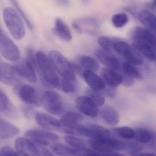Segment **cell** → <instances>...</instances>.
<instances>
[{
  "mask_svg": "<svg viewBox=\"0 0 156 156\" xmlns=\"http://www.w3.org/2000/svg\"><path fill=\"white\" fill-rule=\"evenodd\" d=\"M81 1H82V2L83 3L84 5H88L91 0H81Z\"/></svg>",
  "mask_w": 156,
  "mask_h": 156,
  "instance_id": "cell-43",
  "label": "cell"
},
{
  "mask_svg": "<svg viewBox=\"0 0 156 156\" xmlns=\"http://www.w3.org/2000/svg\"><path fill=\"white\" fill-rule=\"evenodd\" d=\"M0 55L12 62L21 58V51L10 37L2 28H0Z\"/></svg>",
  "mask_w": 156,
  "mask_h": 156,
  "instance_id": "cell-7",
  "label": "cell"
},
{
  "mask_svg": "<svg viewBox=\"0 0 156 156\" xmlns=\"http://www.w3.org/2000/svg\"><path fill=\"white\" fill-rule=\"evenodd\" d=\"M137 18L146 28L156 35V15L148 10H142L137 15Z\"/></svg>",
  "mask_w": 156,
  "mask_h": 156,
  "instance_id": "cell-22",
  "label": "cell"
},
{
  "mask_svg": "<svg viewBox=\"0 0 156 156\" xmlns=\"http://www.w3.org/2000/svg\"><path fill=\"white\" fill-rule=\"evenodd\" d=\"M10 1L11 2H12V4L13 5L14 9L18 12V13L19 14L20 16L21 17V18L24 20V21L25 22V24H27V27H28L30 30H32V29L34 28L33 24H32V22L30 21V20L29 19L27 15L25 14V12L22 10V9H21V7L20 6L19 3L18 2V1H17V0H10Z\"/></svg>",
  "mask_w": 156,
  "mask_h": 156,
  "instance_id": "cell-35",
  "label": "cell"
},
{
  "mask_svg": "<svg viewBox=\"0 0 156 156\" xmlns=\"http://www.w3.org/2000/svg\"><path fill=\"white\" fill-rule=\"evenodd\" d=\"M101 76L104 82L111 88H116L123 83V76L112 69L104 67L101 70Z\"/></svg>",
  "mask_w": 156,
  "mask_h": 156,
  "instance_id": "cell-19",
  "label": "cell"
},
{
  "mask_svg": "<svg viewBox=\"0 0 156 156\" xmlns=\"http://www.w3.org/2000/svg\"><path fill=\"white\" fill-rule=\"evenodd\" d=\"M94 54L97 59L107 68L112 69L117 71L121 67L118 58L112 53H111V51H106L101 48H98L96 49Z\"/></svg>",
  "mask_w": 156,
  "mask_h": 156,
  "instance_id": "cell-16",
  "label": "cell"
},
{
  "mask_svg": "<svg viewBox=\"0 0 156 156\" xmlns=\"http://www.w3.org/2000/svg\"><path fill=\"white\" fill-rule=\"evenodd\" d=\"M86 96L89 97L98 107L102 106L105 104V97L101 92L95 91L89 88L87 90Z\"/></svg>",
  "mask_w": 156,
  "mask_h": 156,
  "instance_id": "cell-32",
  "label": "cell"
},
{
  "mask_svg": "<svg viewBox=\"0 0 156 156\" xmlns=\"http://www.w3.org/2000/svg\"><path fill=\"white\" fill-rule=\"evenodd\" d=\"M111 21L114 27L116 28H123L129 22V17L126 13L120 12L114 15L111 18Z\"/></svg>",
  "mask_w": 156,
  "mask_h": 156,
  "instance_id": "cell-33",
  "label": "cell"
},
{
  "mask_svg": "<svg viewBox=\"0 0 156 156\" xmlns=\"http://www.w3.org/2000/svg\"><path fill=\"white\" fill-rule=\"evenodd\" d=\"M53 31H54L55 34L59 38H61L62 41L69 42L73 39V36H72L69 27L60 18H57L55 21Z\"/></svg>",
  "mask_w": 156,
  "mask_h": 156,
  "instance_id": "cell-23",
  "label": "cell"
},
{
  "mask_svg": "<svg viewBox=\"0 0 156 156\" xmlns=\"http://www.w3.org/2000/svg\"><path fill=\"white\" fill-rule=\"evenodd\" d=\"M133 156H156V154L151 152H139Z\"/></svg>",
  "mask_w": 156,
  "mask_h": 156,
  "instance_id": "cell-41",
  "label": "cell"
},
{
  "mask_svg": "<svg viewBox=\"0 0 156 156\" xmlns=\"http://www.w3.org/2000/svg\"><path fill=\"white\" fill-rule=\"evenodd\" d=\"M0 154L2 156H21L18 151L9 146H5L0 149Z\"/></svg>",
  "mask_w": 156,
  "mask_h": 156,
  "instance_id": "cell-37",
  "label": "cell"
},
{
  "mask_svg": "<svg viewBox=\"0 0 156 156\" xmlns=\"http://www.w3.org/2000/svg\"><path fill=\"white\" fill-rule=\"evenodd\" d=\"M41 104L50 114L53 116L62 114L65 103L60 95L54 90H47L41 98Z\"/></svg>",
  "mask_w": 156,
  "mask_h": 156,
  "instance_id": "cell-5",
  "label": "cell"
},
{
  "mask_svg": "<svg viewBox=\"0 0 156 156\" xmlns=\"http://www.w3.org/2000/svg\"><path fill=\"white\" fill-rule=\"evenodd\" d=\"M82 116L79 113L73 111L67 112L63 113L60 118V122L62 128H71L75 125L80 124L82 120Z\"/></svg>",
  "mask_w": 156,
  "mask_h": 156,
  "instance_id": "cell-25",
  "label": "cell"
},
{
  "mask_svg": "<svg viewBox=\"0 0 156 156\" xmlns=\"http://www.w3.org/2000/svg\"><path fill=\"white\" fill-rule=\"evenodd\" d=\"M82 76L90 89L95 91L102 92L105 90L106 86L103 79L95 72L91 70H85L82 72Z\"/></svg>",
  "mask_w": 156,
  "mask_h": 156,
  "instance_id": "cell-18",
  "label": "cell"
},
{
  "mask_svg": "<svg viewBox=\"0 0 156 156\" xmlns=\"http://www.w3.org/2000/svg\"><path fill=\"white\" fill-rule=\"evenodd\" d=\"M122 84H123L126 87H131V86L133 85L134 84V79L133 78L129 77V76H123V83Z\"/></svg>",
  "mask_w": 156,
  "mask_h": 156,
  "instance_id": "cell-38",
  "label": "cell"
},
{
  "mask_svg": "<svg viewBox=\"0 0 156 156\" xmlns=\"http://www.w3.org/2000/svg\"><path fill=\"white\" fill-rule=\"evenodd\" d=\"M76 108L85 116L95 118L99 114L98 106L87 96H79L76 99Z\"/></svg>",
  "mask_w": 156,
  "mask_h": 156,
  "instance_id": "cell-11",
  "label": "cell"
},
{
  "mask_svg": "<svg viewBox=\"0 0 156 156\" xmlns=\"http://www.w3.org/2000/svg\"><path fill=\"white\" fill-rule=\"evenodd\" d=\"M20 133V129L6 119L0 118V140H7L15 137Z\"/></svg>",
  "mask_w": 156,
  "mask_h": 156,
  "instance_id": "cell-20",
  "label": "cell"
},
{
  "mask_svg": "<svg viewBox=\"0 0 156 156\" xmlns=\"http://www.w3.org/2000/svg\"><path fill=\"white\" fill-rule=\"evenodd\" d=\"M155 60H156V59H155Z\"/></svg>",
  "mask_w": 156,
  "mask_h": 156,
  "instance_id": "cell-46",
  "label": "cell"
},
{
  "mask_svg": "<svg viewBox=\"0 0 156 156\" xmlns=\"http://www.w3.org/2000/svg\"><path fill=\"white\" fill-rule=\"evenodd\" d=\"M0 156H2V155H1V154H0Z\"/></svg>",
  "mask_w": 156,
  "mask_h": 156,
  "instance_id": "cell-45",
  "label": "cell"
},
{
  "mask_svg": "<svg viewBox=\"0 0 156 156\" xmlns=\"http://www.w3.org/2000/svg\"><path fill=\"white\" fill-rule=\"evenodd\" d=\"M2 17L5 24L15 39L21 40L26 35L24 20L14 8L6 7L3 9Z\"/></svg>",
  "mask_w": 156,
  "mask_h": 156,
  "instance_id": "cell-2",
  "label": "cell"
},
{
  "mask_svg": "<svg viewBox=\"0 0 156 156\" xmlns=\"http://www.w3.org/2000/svg\"><path fill=\"white\" fill-rule=\"evenodd\" d=\"M88 145L91 149L102 154H111L126 150L127 142L111 137L90 139Z\"/></svg>",
  "mask_w": 156,
  "mask_h": 156,
  "instance_id": "cell-4",
  "label": "cell"
},
{
  "mask_svg": "<svg viewBox=\"0 0 156 156\" xmlns=\"http://www.w3.org/2000/svg\"><path fill=\"white\" fill-rule=\"evenodd\" d=\"M40 153H41V156H56L55 155V154L53 151H50V150L45 148H41Z\"/></svg>",
  "mask_w": 156,
  "mask_h": 156,
  "instance_id": "cell-39",
  "label": "cell"
},
{
  "mask_svg": "<svg viewBox=\"0 0 156 156\" xmlns=\"http://www.w3.org/2000/svg\"><path fill=\"white\" fill-rule=\"evenodd\" d=\"M76 88H77V82L76 81L67 80L60 78L58 89L62 90V92L66 93H73V92L76 91Z\"/></svg>",
  "mask_w": 156,
  "mask_h": 156,
  "instance_id": "cell-34",
  "label": "cell"
},
{
  "mask_svg": "<svg viewBox=\"0 0 156 156\" xmlns=\"http://www.w3.org/2000/svg\"><path fill=\"white\" fill-rule=\"evenodd\" d=\"M15 149L21 156H41L37 145L26 137H18L15 139Z\"/></svg>",
  "mask_w": 156,
  "mask_h": 156,
  "instance_id": "cell-12",
  "label": "cell"
},
{
  "mask_svg": "<svg viewBox=\"0 0 156 156\" xmlns=\"http://www.w3.org/2000/svg\"><path fill=\"white\" fill-rule=\"evenodd\" d=\"M35 57L37 64V71L41 73L44 84L47 87L58 89L60 78L47 55L39 50L35 54Z\"/></svg>",
  "mask_w": 156,
  "mask_h": 156,
  "instance_id": "cell-1",
  "label": "cell"
},
{
  "mask_svg": "<svg viewBox=\"0 0 156 156\" xmlns=\"http://www.w3.org/2000/svg\"><path fill=\"white\" fill-rule=\"evenodd\" d=\"M34 118L37 124L44 129L48 131H57L62 128L60 121L51 115L44 113H37L35 114Z\"/></svg>",
  "mask_w": 156,
  "mask_h": 156,
  "instance_id": "cell-14",
  "label": "cell"
},
{
  "mask_svg": "<svg viewBox=\"0 0 156 156\" xmlns=\"http://www.w3.org/2000/svg\"><path fill=\"white\" fill-rule=\"evenodd\" d=\"M122 68H123L125 76H129L133 79H142L143 78V75L141 74L140 70L137 69L135 65L130 64V63L126 62V61L123 62Z\"/></svg>",
  "mask_w": 156,
  "mask_h": 156,
  "instance_id": "cell-29",
  "label": "cell"
},
{
  "mask_svg": "<svg viewBox=\"0 0 156 156\" xmlns=\"http://www.w3.org/2000/svg\"><path fill=\"white\" fill-rule=\"evenodd\" d=\"M154 132L147 128H135V140L141 144H150L153 139Z\"/></svg>",
  "mask_w": 156,
  "mask_h": 156,
  "instance_id": "cell-27",
  "label": "cell"
},
{
  "mask_svg": "<svg viewBox=\"0 0 156 156\" xmlns=\"http://www.w3.org/2000/svg\"><path fill=\"white\" fill-rule=\"evenodd\" d=\"M52 151L55 154L59 156H75V150L69 145H66L62 143L53 144L50 146Z\"/></svg>",
  "mask_w": 156,
  "mask_h": 156,
  "instance_id": "cell-28",
  "label": "cell"
},
{
  "mask_svg": "<svg viewBox=\"0 0 156 156\" xmlns=\"http://www.w3.org/2000/svg\"><path fill=\"white\" fill-rule=\"evenodd\" d=\"M15 63L16 64H14L13 66L20 77L24 78L29 82H37V77L36 69L27 58L26 59H21L20 58Z\"/></svg>",
  "mask_w": 156,
  "mask_h": 156,
  "instance_id": "cell-10",
  "label": "cell"
},
{
  "mask_svg": "<svg viewBox=\"0 0 156 156\" xmlns=\"http://www.w3.org/2000/svg\"><path fill=\"white\" fill-rule=\"evenodd\" d=\"M151 6L153 9H156V0H152L151 3Z\"/></svg>",
  "mask_w": 156,
  "mask_h": 156,
  "instance_id": "cell-42",
  "label": "cell"
},
{
  "mask_svg": "<svg viewBox=\"0 0 156 156\" xmlns=\"http://www.w3.org/2000/svg\"><path fill=\"white\" fill-rule=\"evenodd\" d=\"M100 113L102 119L108 125L114 126L120 122V115L115 108L111 106H105L101 108Z\"/></svg>",
  "mask_w": 156,
  "mask_h": 156,
  "instance_id": "cell-21",
  "label": "cell"
},
{
  "mask_svg": "<svg viewBox=\"0 0 156 156\" xmlns=\"http://www.w3.org/2000/svg\"><path fill=\"white\" fill-rule=\"evenodd\" d=\"M65 142L68 144L69 146L73 148V149H79V148L87 147V144L83 139L77 137L73 135H67L64 137Z\"/></svg>",
  "mask_w": 156,
  "mask_h": 156,
  "instance_id": "cell-30",
  "label": "cell"
},
{
  "mask_svg": "<svg viewBox=\"0 0 156 156\" xmlns=\"http://www.w3.org/2000/svg\"><path fill=\"white\" fill-rule=\"evenodd\" d=\"M0 82L13 87L20 83V76L13 65L6 62H0Z\"/></svg>",
  "mask_w": 156,
  "mask_h": 156,
  "instance_id": "cell-13",
  "label": "cell"
},
{
  "mask_svg": "<svg viewBox=\"0 0 156 156\" xmlns=\"http://www.w3.org/2000/svg\"><path fill=\"white\" fill-rule=\"evenodd\" d=\"M129 36L133 41H141L150 44L156 50V35L144 27H135L131 29Z\"/></svg>",
  "mask_w": 156,
  "mask_h": 156,
  "instance_id": "cell-15",
  "label": "cell"
},
{
  "mask_svg": "<svg viewBox=\"0 0 156 156\" xmlns=\"http://www.w3.org/2000/svg\"><path fill=\"white\" fill-rule=\"evenodd\" d=\"M98 43L101 48L106 50V51H111V49L113 48V44H114L112 40L107 36L99 37L98 39Z\"/></svg>",
  "mask_w": 156,
  "mask_h": 156,
  "instance_id": "cell-36",
  "label": "cell"
},
{
  "mask_svg": "<svg viewBox=\"0 0 156 156\" xmlns=\"http://www.w3.org/2000/svg\"><path fill=\"white\" fill-rule=\"evenodd\" d=\"M24 136L34 144L39 146H51L59 140V136L44 128H31L25 132Z\"/></svg>",
  "mask_w": 156,
  "mask_h": 156,
  "instance_id": "cell-6",
  "label": "cell"
},
{
  "mask_svg": "<svg viewBox=\"0 0 156 156\" xmlns=\"http://www.w3.org/2000/svg\"><path fill=\"white\" fill-rule=\"evenodd\" d=\"M113 49L116 53L122 57L126 62L133 64L135 66L142 65L143 63V56L139 53L138 50L124 41H116L113 44Z\"/></svg>",
  "mask_w": 156,
  "mask_h": 156,
  "instance_id": "cell-9",
  "label": "cell"
},
{
  "mask_svg": "<svg viewBox=\"0 0 156 156\" xmlns=\"http://www.w3.org/2000/svg\"><path fill=\"white\" fill-rule=\"evenodd\" d=\"M79 64L82 68L85 70H91L96 72L99 70V64L95 58L88 55H83L78 60Z\"/></svg>",
  "mask_w": 156,
  "mask_h": 156,
  "instance_id": "cell-26",
  "label": "cell"
},
{
  "mask_svg": "<svg viewBox=\"0 0 156 156\" xmlns=\"http://www.w3.org/2000/svg\"><path fill=\"white\" fill-rule=\"evenodd\" d=\"M133 46L135 47L139 53L144 56L147 60L150 61H153L156 59V51L155 49L150 44L141 41H133Z\"/></svg>",
  "mask_w": 156,
  "mask_h": 156,
  "instance_id": "cell-24",
  "label": "cell"
},
{
  "mask_svg": "<svg viewBox=\"0 0 156 156\" xmlns=\"http://www.w3.org/2000/svg\"><path fill=\"white\" fill-rule=\"evenodd\" d=\"M48 58L53 64L56 73L62 79L67 80L76 81V75L73 66L60 52L52 50L49 52Z\"/></svg>",
  "mask_w": 156,
  "mask_h": 156,
  "instance_id": "cell-3",
  "label": "cell"
},
{
  "mask_svg": "<svg viewBox=\"0 0 156 156\" xmlns=\"http://www.w3.org/2000/svg\"><path fill=\"white\" fill-rule=\"evenodd\" d=\"M114 132L118 137L126 140L133 139L135 137V129L129 126L117 127L114 128Z\"/></svg>",
  "mask_w": 156,
  "mask_h": 156,
  "instance_id": "cell-31",
  "label": "cell"
},
{
  "mask_svg": "<svg viewBox=\"0 0 156 156\" xmlns=\"http://www.w3.org/2000/svg\"><path fill=\"white\" fill-rule=\"evenodd\" d=\"M0 113L12 119H17L18 116L16 106L12 103L9 96L0 89Z\"/></svg>",
  "mask_w": 156,
  "mask_h": 156,
  "instance_id": "cell-17",
  "label": "cell"
},
{
  "mask_svg": "<svg viewBox=\"0 0 156 156\" xmlns=\"http://www.w3.org/2000/svg\"><path fill=\"white\" fill-rule=\"evenodd\" d=\"M56 2L62 6H67L70 4L69 0H56Z\"/></svg>",
  "mask_w": 156,
  "mask_h": 156,
  "instance_id": "cell-40",
  "label": "cell"
},
{
  "mask_svg": "<svg viewBox=\"0 0 156 156\" xmlns=\"http://www.w3.org/2000/svg\"><path fill=\"white\" fill-rule=\"evenodd\" d=\"M0 28H1V25H0Z\"/></svg>",
  "mask_w": 156,
  "mask_h": 156,
  "instance_id": "cell-44",
  "label": "cell"
},
{
  "mask_svg": "<svg viewBox=\"0 0 156 156\" xmlns=\"http://www.w3.org/2000/svg\"><path fill=\"white\" fill-rule=\"evenodd\" d=\"M14 92L23 102L27 106H38L41 105V98L37 90L29 84L18 83L14 86Z\"/></svg>",
  "mask_w": 156,
  "mask_h": 156,
  "instance_id": "cell-8",
  "label": "cell"
}]
</instances>
